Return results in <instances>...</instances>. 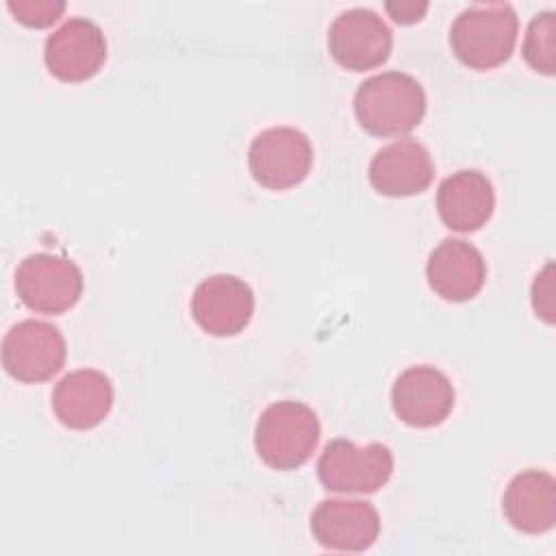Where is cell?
Here are the masks:
<instances>
[{"label":"cell","instance_id":"6da1fadb","mask_svg":"<svg viewBox=\"0 0 556 556\" xmlns=\"http://www.w3.org/2000/svg\"><path fill=\"white\" fill-rule=\"evenodd\" d=\"M426 113V93L417 78L402 72H382L358 85L354 115L363 130L376 137H400L419 126Z\"/></svg>","mask_w":556,"mask_h":556},{"label":"cell","instance_id":"7a4b0ae2","mask_svg":"<svg viewBox=\"0 0 556 556\" xmlns=\"http://www.w3.org/2000/svg\"><path fill=\"white\" fill-rule=\"evenodd\" d=\"M519 20L510 4H473L458 13L450 28V46L460 63L471 70H493L515 50Z\"/></svg>","mask_w":556,"mask_h":556},{"label":"cell","instance_id":"3957f363","mask_svg":"<svg viewBox=\"0 0 556 556\" xmlns=\"http://www.w3.org/2000/svg\"><path fill=\"white\" fill-rule=\"evenodd\" d=\"M319 443L315 410L295 400L269 404L254 428V447L261 460L280 471L302 467Z\"/></svg>","mask_w":556,"mask_h":556},{"label":"cell","instance_id":"277c9868","mask_svg":"<svg viewBox=\"0 0 556 556\" xmlns=\"http://www.w3.org/2000/svg\"><path fill=\"white\" fill-rule=\"evenodd\" d=\"M393 473V454L382 443L356 445L348 439H332L317 463L324 489L337 493H376Z\"/></svg>","mask_w":556,"mask_h":556},{"label":"cell","instance_id":"5b68a950","mask_svg":"<svg viewBox=\"0 0 556 556\" xmlns=\"http://www.w3.org/2000/svg\"><path fill=\"white\" fill-rule=\"evenodd\" d=\"M65 339L61 330L41 319H24L2 339V365L11 378L39 384L56 376L65 365Z\"/></svg>","mask_w":556,"mask_h":556},{"label":"cell","instance_id":"8992f818","mask_svg":"<svg viewBox=\"0 0 556 556\" xmlns=\"http://www.w3.org/2000/svg\"><path fill=\"white\" fill-rule=\"evenodd\" d=\"M15 291L30 311L61 315L80 300L83 271L65 256L30 254L17 265Z\"/></svg>","mask_w":556,"mask_h":556},{"label":"cell","instance_id":"52a82bcc","mask_svg":"<svg viewBox=\"0 0 556 556\" xmlns=\"http://www.w3.org/2000/svg\"><path fill=\"white\" fill-rule=\"evenodd\" d=\"M313 163L308 137L291 126H274L258 132L250 143L248 165L252 178L267 189H291L300 185Z\"/></svg>","mask_w":556,"mask_h":556},{"label":"cell","instance_id":"ba28073f","mask_svg":"<svg viewBox=\"0 0 556 556\" xmlns=\"http://www.w3.org/2000/svg\"><path fill=\"white\" fill-rule=\"evenodd\" d=\"M393 46L387 22L371 9H348L328 28L330 56L350 72H365L382 65Z\"/></svg>","mask_w":556,"mask_h":556},{"label":"cell","instance_id":"9c48e42d","mask_svg":"<svg viewBox=\"0 0 556 556\" xmlns=\"http://www.w3.org/2000/svg\"><path fill=\"white\" fill-rule=\"evenodd\" d=\"M43 59L54 78L83 83L96 76L106 61L104 33L87 17H70L46 39Z\"/></svg>","mask_w":556,"mask_h":556},{"label":"cell","instance_id":"30bf717a","mask_svg":"<svg viewBox=\"0 0 556 556\" xmlns=\"http://www.w3.org/2000/svg\"><path fill=\"white\" fill-rule=\"evenodd\" d=\"M456 402L450 378L430 365L404 369L391 389V406L400 421L413 428H432L447 419Z\"/></svg>","mask_w":556,"mask_h":556},{"label":"cell","instance_id":"8fae6325","mask_svg":"<svg viewBox=\"0 0 556 556\" xmlns=\"http://www.w3.org/2000/svg\"><path fill=\"white\" fill-rule=\"evenodd\" d=\"M254 293L237 276L215 274L204 278L191 295L195 324L215 337L239 334L252 319Z\"/></svg>","mask_w":556,"mask_h":556},{"label":"cell","instance_id":"7c38bea8","mask_svg":"<svg viewBox=\"0 0 556 556\" xmlns=\"http://www.w3.org/2000/svg\"><path fill=\"white\" fill-rule=\"evenodd\" d=\"M313 539L334 552H365L380 532V517L365 500H324L311 515Z\"/></svg>","mask_w":556,"mask_h":556},{"label":"cell","instance_id":"4fadbf2b","mask_svg":"<svg viewBox=\"0 0 556 556\" xmlns=\"http://www.w3.org/2000/svg\"><path fill=\"white\" fill-rule=\"evenodd\" d=\"M430 289L447 302H467L484 285L486 265L480 250L463 239H443L428 256Z\"/></svg>","mask_w":556,"mask_h":556},{"label":"cell","instance_id":"5bb4252c","mask_svg":"<svg viewBox=\"0 0 556 556\" xmlns=\"http://www.w3.org/2000/svg\"><path fill=\"white\" fill-rule=\"evenodd\" d=\"M434 176L430 152L415 139H397L369 163L371 187L389 198H406L428 189Z\"/></svg>","mask_w":556,"mask_h":556},{"label":"cell","instance_id":"9a60e30c","mask_svg":"<svg viewBox=\"0 0 556 556\" xmlns=\"http://www.w3.org/2000/svg\"><path fill=\"white\" fill-rule=\"evenodd\" d=\"M113 406V384L98 369L65 374L52 391L56 419L72 430L96 428Z\"/></svg>","mask_w":556,"mask_h":556},{"label":"cell","instance_id":"2e32d148","mask_svg":"<svg viewBox=\"0 0 556 556\" xmlns=\"http://www.w3.org/2000/svg\"><path fill=\"white\" fill-rule=\"evenodd\" d=\"M493 208L495 191L480 169H458L439 185L437 211L450 230L473 232L491 219Z\"/></svg>","mask_w":556,"mask_h":556},{"label":"cell","instance_id":"e0dca14e","mask_svg":"<svg viewBox=\"0 0 556 556\" xmlns=\"http://www.w3.org/2000/svg\"><path fill=\"white\" fill-rule=\"evenodd\" d=\"M508 523L526 534H543L556 523V480L541 469L517 473L502 497Z\"/></svg>","mask_w":556,"mask_h":556},{"label":"cell","instance_id":"ac0fdd59","mask_svg":"<svg viewBox=\"0 0 556 556\" xmlns=\"http://www.w3.org/2000/svg\"><path fill=\"white\" fill-rule=\"evenodd\" d=\"M554 35H556V13L543 11L532 17L523 39V59L526 63L545 76H552L556 70L554 61Z\"/></svg>","mask_w":556,"mask_h":556},{"label":"cell","instance_id":"d6986e66","mask_svg":"<svg viewBox=\"0 0 556 556\" xmlns=\"http://www.w3.org/2000/svg\"><path fill=\"white\" fill-rule=\"evenodd\" d=\"M7 7L20 24L30 28H46L65 11V2L61 0H9Z\"/></svg>","mask_w":556,"mask_h":556},{"label":"cell","instance_id":"ffe728a7","mask_svg":"<svg viewBox=\"0 0 556 556\" xmlns=\"http://www.w3.org/2000/svg\"><path fill=\"white\" fill-rule=\"evenodd\" d=\"M554 287H552V263L545 265L541 274H536V280L532 285V306L536 315H541L547 324L554 321Z\"/></svg>","mask_w":556,"mask_h":556},{"label":"cell","instance_id":"44dd1931","mask_svg":"<svg viewBox=\"0 0 556 556\" xmlns=\"http://www.w3.org/2000/svg\"><path fill=\"white\" fill-rule=\"evenodd\" d=\"M384 7L397 24H415L428 11V2H415V0H395V2H387Z\"/></svg>","mask_w":556,"mask_h":556}]
</instances>
